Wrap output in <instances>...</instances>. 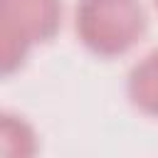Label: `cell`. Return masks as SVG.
Wrapping results in <instances>:
<instances>
[{
    "mask_svg": "<svg viewBox=\"0 0 158 158\" xmlns=\"http://www.w3.org/2000/svg\"><path fill=\"white\" fill-rule=\"evenodd\" d=\"M148 30L141 0H77L74 32L94 57L114 59L131 52Z\"/></svg>",
    "mask_w": 158,
    "mask_h": 158,
    "instance_id": "1",
    "label": "cell"
},
{
    "mask_svg": "<svg viewBox=\"0 0 158 158\" xmlns=\"http://www.w3.org/2000/svg\"><path fill=\"white\" fill-rule=\"evenodd\" d=\"M0 15L10 20L35 47L52 42L62 30V0H0Z\"/></svg>",
    "mask_w": 158,
    "mask_h": 158,
    "instance_id": "2",
    "label": "cell"
},
{
    "mask_svg": "<svg viewBox=\"0 0 158 158\" xmlns=\"http://www.w3.org/2000/svg\"><path fill=\"white\" fill-rule=\"evenodd\" d=\"M126 96L138 114L158 118V47L146 52L128 69Z\"/></svg>",
    "mask_w": 158,
    "mask_h": 158,
    "instance_id": "3",
    "label": "cell"
},
{
    "mask_svg": "<svg viewBox=\"0 0 158 158\" xmlns=\"http://www.w3.org/2000/svg\"><path fill=\"white\" fill-rule=\"evenodd\" d=\"M40 151L35 126L12 111H0V158H30Z\"/></svg>",
    "mask_w": 158,
    "mask_h": 158,
    "instance_id": "4",
    "label": "cell"
},
{
    "mask_svg": "<svg viewBox=\"0 0 158 158\" xmlns=\"http://www.w3.org/2000/svg\"><path fill=\"white\" fill-rule=\"evenodd\" d=\"M32 49H35V44L10 20H5L0 15V79L17 74L27 64Z\"/></svg>",
    "mask_w": 158,
    "mask_h": 158,
    "instance_id": "5",
    "label": "cell"
},
{
    "mask_svg": "<svg viewBox=\"0 0 158 158\" xmlns=\"http://www.w3.org/2000/svg\"><path fill=\"white\" fill-rule=\"evenodd\" d=\"M153 5H156V10H158V0H153Z\"/></svg>",
    "mask_w": 158,
    "mask_h": 158,
    "instance_id": "6",
    "label": "cell"
}]
</instances>
